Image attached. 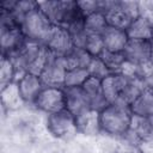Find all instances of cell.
<instances>
[{
    "instance_id": "6da1fadb",
    "label": "cell",
    "mask_w": 153,
    "mask_h": 153,
    "mask_svg": "<svg viewBox=\"0 0 153 153\" xmlns=\"http://www.w3.org/2000/svg\"><path fill=\"white\" fill-rule=\"evenodd\" d=\"M131 117L133 112L130 110V105L118 99L100 111L102 131L109 135L124 136L130 128Z\"/></svg>"
},
{
    "instance_id": "7a4b0ae2",
    "label": "cell",
    "mask_w": 153,
    "mask_h": 153,
    "mask_svg": "<svg viewBox=\"0 0 153 153\" xmlns=\"http://www.w3.org/2000/svg\"><path fill=\"white\" fill-rule=\"evenodd\" d=\"M19 26L27 39L38 42L39 44L44 45L50 33L53 32V29L55 25L49 20V18L44 14V12L37 5V7L31 10L24 17Z\"/></svg>"
},
{
    "instance_id": "3957f363",
    "label": "cell",
    "mask_w": 153,
    "mask_h": 153,
    "mask_svg": "<svg viewBox=\"0 0 153 153\" xmlns=\"http://www.w3.org/2000/svg\"><path fill=\"white\" fill-rule=\"evenodd\" d=\"M38 7L55 26L67 27L74 20L84 18L76 1H41L38 2Z\"/></svg>"
},
{
    "instance_id": "277c9868",
    "label": "cell",
    "mask_w": 153,
    "mask_h": 153,
    "mask_svg": "<svg viewBox=\"0 0 153 153\" xmlns=\"http://www.w3.org/2000/svg\"><path fill=\"white\" fill-rule=\"evenodd\" d=\"M47 129L56 139L71 140L78 134L75 116L72 112H69L67 109L48 115Z\"/></svg>"
},
{
    "instance_id": "5b68a950",
    "label": "cell",
    "mask_w": 153,
    "mask_h": 153,
    "mask_svg": "<svg viewBox=\"0 0 153 153\" xmlns=\"http://www.w3.org/2000/svg\"><path fill=\"white\" fill-rule=\"evenodd\" d=\"M41 49H42V44L26 38L25 42L18 49L6 55L13 62L17 74H19V78L23 76L25 73H27L29 67L38 56Z\"/></svg>"
},
{
    "instance_id": "8992f818",
    "label": "cell",
    "mask_w": 153,
    "mask_h": 153,
    "mask_svg": "<svg viewBox=\"0 0 153 153\" xmlns=\"http://www.w3.org/2000/svg\"><path fill=\"white\" fill-rule=\"evenodd\" d=\"M35 105L37 109L47 112L48 115H51L66 109L65 88L44 86V88L38 94L35 102Z\"/></svg>"
},
{
    "instance_id": "52a82bcc",
    "label": "cell",
    "mask_w": 153,
    "mask_h": 153,
    "mask_svg": "<svg viewBox=\"0 0 153 153\" xmlns=\"http://www.w3.org/2000/svg\"><path fill=\"white\" fill-rule=\"evenodd\" d=\"M66 65L63 56H57L50 53L48 62L41 73V79L44 86L50 87H65V76H66Z\"/></svg>"
},
{
    "instance_id": "ba28073f",
    "label": "cell",
    "mask_w": 153,
    "mask_h": 153,
    "mask_svg": "<svg viewBox=\"0 0 153 153\" xmlns=\"http://www.w3.org/2000/svg\"><path fill=\"white\" fill-rule=\"evenodd\" d=\"M102 12L105 14L108 26L127 30L133 19L122 8L120 1H102Z\"/></svg>"
},
{
    "instance_id": "9c48e42d",
    "label": "cell",
    "mask_w": 153,
    "mask_h": 153,
    "mask_svg": "<svg viewBox=\"0 0 153 153\" xmlns=\"http://www.w3.org/2000/svg\"><path fill=\"white\" fill-rule=\"evenodd\" d=\"M44 45L50 53L57 56H65L74 48L68 30L62 26H54L53 32Z\"/></svg>"
},
{
    "instance_id": "30bf717a",
    "label": "cell",
    "mask_w": 153,
    "mask_h": 153,
    "mask_svg": "<svg viewBox=\"0 0 153 153\" xmlns=\"http://www.w3.org/2000/svg\"><path fill=\"white\" fill-rule=\"evenodd\" d=\"M151 48L152 41L129 39L123 50V54L128 61L137 66H142L151 62Z\"/></svg>"
},
{
    "instance_id": "8fae6325",
    "label": "cell",
    "mask_w": 153,
    "mask_h": 153,
    "mask_svg": "<svg viewBox=\"0 0 153 153\" xmlns=\"http://www.w3.org/2000/svg\"><path fill=\"white\" fill-rule=\"evenodd\" d=\"M17 82H18L19 92L24 103L35 104L38 94L44 88L41 76L32 73H25L23 76H20L17 80Z\"/></svg>"
},
{
    "instance_id": "7c38bea8",
    "label": "cell",
    "mask_w": 153,
    "mask_h": 153,
    "mask_svg": "<svg viewBox=\"0 0 153 153\" xmlns=\"http://www.w3.org/2000/svg\"><path fill=\"white\" fill-rule=\"evenodd\" d=\"M66 94V109L75 117L91 109V103L82 87H63Z\"/></svg>"
},
{
    "instance_id": "4fadbf2b",
    "label": "cell",
    "mask_w": 153,
    "mask_h": 153,
    "mask_svg": "<svg viewBox=\"0 0 153 153\" xmlns=\"http://www.w3.org/2000/svg\"><path fill=\"white\" fill-rule=\"evenodd\" d=\"M127 76L121 73H114L102 80V90L105 99L109 104L115 103L120 99L122 91L127 84Z\"/></svg>"
},
{
    "instance_id": "5bb4252c",
    "label": "cell",
    "mask_w": 153,
    "mask_h": 153,
    "mask_svg": "<svg viewBox=\"0 0 153 153\" xmlns=\"http://www.w3.org/2000/svg\"><path fill=\"white\" fill-rule=\"evenodd\" d=\"M81 87H82L84 92L86 93V96L91 103V109L102 111L105 106L109 105L108 100L105 99V97L103 94L102 80L93 78V76H88Z\"/></svg>"
},
{
    "instance_id": "9a60e30c",
    "label": "cell",
    "mask_w": 153,
    "mask_h": 153,
    "mask_svg": "<svg viewBox=\"0 0 153 153\" xmlns=\"http://www.w3.org/2000/svg\"><path fill=\"white\" fill-rule=\"evenodd\" d=\"M78 133L87 136L97 135L102 131L100 128V111L90 109L75 117Z\"/></svg>"
},
{
    "instance_id": "2e32d148",
    "label": "cell",
    "mask_w": 153,
    "mask_h": 153,
    "mask_svg": "<svg viewBox=\"0 0 153 153\" xmlns=\"http://www.w3.org/2000/svg\"><path fill=\"white\" fill-rule=\"evenodd\" d=\"M104 49L112 53H123L129 38L126 30H120L116 27L108 26L106 30L102 33Z\"/></svg>"
},
{
    "instance_id": "e0dca14e",
    "label": "cell",
    "mask_w": 153,
    "mask_h": 153,
    "mask_svg": "<svg viewBox=\"0 0 153 153\" xmlns=\"http://www.w3.org/2000/svg\"><path fill=\"white\" fill-rule=\"evenodd\" d=\"M128 131L139 141H153V115L148 117L133 115Z\"/></svg>"
},
{
    "instance_id": "ac0fdd59",
    "label": "cell",
    "mask_w": 153,
    "mask_h": 153,
    "mask_svg": "<svg viewBox=\"0 0 153 153\" xmlns=\"http://www.w3.org/2000/svg\"><path fill=\"white\" fill-rule=\"evenodd\" d=\"M129 39H140V41H152L153 38V25L143 16L134 19L128 29L126 30Z\"/></svg>"
},
{
    "instance_id": "d6986e66",
    "label": "cell",
    "mask_w": 153,
    "mask_h": 153,
    "mask_svg": "<svg viewBox=\"0 0 153 153\" xmlns=\"http://www.w3.org/2000/svg\"><path fill=\"white\" fill-rule=\"evenodd\" d=\"M133 115L140 117H148L153 115V88L146 86V88L139 94V97L130 104Z\"/></svg>"
},
{
    "instance_id": "ffe728a7",
    "label": "cell",
    "mask_w": 153,
    "mask_h": 153,
    "mask_svg": "<svg viewBox=\"0 0 153 153\" xmlns=\"http://www.w3.org/2000/svg\"><path fill=\"white\" fill-rule=\"evenodd\" d=\"M92 60V55L86 51L85 49H80V48H73L67 55L63 56V61L66 65L67 71L68 69H73V68H87L90 62Z\"/></svg>"
},
{
    "instance_id": "44dd1931",
    "label": "cell",
    "mask_w": 153,
    "mask_h": 153,
    "mask_svg": "<svg viewBox=\"0 0 153 153\" xmlns=\"http://www.w3.org/2000/svg\"><path fill=\"white\" fill-rule=\"evenodd\" d=\"M146 82L140 76H134V78H128L127 79V84L122 91V94L120 97L121 100H123L127 104H131L137 97L139 94L146 88Z\"/></svg>"
},
{
    "instance_id": "7402d4cb",
    "label": "cell",
    "mask_w": 153,
    "mask_h": 153,
    "mask_svg": "<svg viewBox=\"0 0 153 153\" xmlns=\"http://www.w3.org/2000/svg\"><path fill=\"white\" fill-rule=\"evenodd\" d=\"M1 102L7 109H18L24 103L17 81H13L1 88Z\"/></svg>"
},
{
    "instance_id": "603a6c76",
    "label": "cell",
    "mask_w": 153,
    "mask_h": 153,
    "mask_svg": "<svg viewBox=\"0 0 153 153\" xmlns=\"http://www.w3.org/2000/svg\"><path fill=\"white\" fill-rule=\"evenodd\" d=\"M84 25L88 35H102L108 27L104 12L98 11L92 14H88L84 18Z\"/></svg>"
},
{
    "instance_id": "cb8c5ba5",
    "label": "cell",
    "mask_w": 153,
    "mask_h": 153,
    "mask_svg": "<svg viewBox=\"0 0 153 153\" xmlns=\"http://www.w3.org/2000/svg\"><path fill=\"white\" fill-rule=\"evenodd\" d=\"M71 35L73 45L75 48H80V49H85L86 45V41H87V36L88 33L85 30V25H84V18H79L76 20H74L72 24H69L66 27Z\"/></svg>"
},
{
    "instance_id": "d4e9b609",
    "label": "cell",
    "mask_w": 153,
    "mask_h": 153,
    "mask_svg": "<svg viewBox=\"0 0 153 153\" xmlns=\"http://www.w3.org/2000/svg\"><path fill=\"white\" fill-rule=\"evenodd\" d=\"M99 57L102 59V61L105 63V66L109 68V71L112 74L114 73H120L123 63L127 60L123 53H112V51H109L106 49H104L100 53Z\"/></svg>"
},
{
    "instance_id": "484cf974",
    "label": "cell",
    "mask_w": 153,
    "mask_h": 153,
    "mask_svg": "<svg viewBox=\"0 0 153 153\" xmlns=\"http://www.w3.org/2000/svg\"><path fill=\"white\" fill-rule=\"evenodd\" d=\"M16 75H17V71H16L13 62L6 55H2L1 62H0V86L1 88L13 81H17L14 80Z\"/></svg>"
},
{
    "instance_id": "4316f807",
    "label": "cell",
    "mask_w": 153,
    "mask_h": 153,
    "mask_svg": "<svg viewBox=\"0 0 153 153\" xmlns=\"http://www.w3.org/2000/svg\"><path fill=\"white\" fill-rule=\"evenodd\" d=\"M90 76L87 68H73L66 72L65 76V87H79L87 80Z\"/></svg>"
},
{
    "instance_id": "83f0119b",
    "label": "cell",
    "mask_w": 153,
    "mask_h": 153,
    "mask_svg": "<svg viewBox=\"0 0 153 153\" xmlns=\"http://www.w3.org/2000/svg\"><path fill=\"white\" fill-rule=\"evenodd\" d=\"M87 71H88L90 76L97 78L99 80H103L108 75L112 74L99 56H92V60H91V62L87 67Z\"/></svg>"
},
{
    "instance_id": "f1b7e54d",
    "label": "cell",
    "mask_w": 153,
    "mask_h": 153,
    "mask_svg": "<svg viewBox=\"0 0 153 153\" xmlns=\"http://www.w3.org/2000/svg\"><path fill=\"white\" fill-rule=\"evenodd\" d=\"M85 50L88 51L92 56H99L104 50V42L102 35H88Z\"/></svg>"
},
{
    "instance_id": "f546056e",
    "label": "cell",
    "mask_w": 153,
    "mask_h": 153,
    "mask_svg": "<svg viewBox=\"0 0 153 153\" xmlns=\"http://www.w3.org/2000/svg\"><path fill=\"white\" fill-rule=\"evenodd\" d=\"M79 11L81 13V16L85 18L88 14H92L94 12L102 11V1H76Z\"/></svg>"
},
{
    "instance_id": "4dcf8cb0",
    "label": "cell",
    "mask_w": 153,
    "mask_h": 153,
    "mask_svg": "<svg viewBox=\"0 0 153 153\" xmlns=\"http://www.w3.org/2000/svg\"><path fill=\"white\" fill-rule=\"evenodd\" d=\"M120 5L122 8L129 14V17L134 20L137 17H140V4L134 1H120Z\"/></svg>"
},
{
    "instance_id": "1f68e13d",
    "label": "cell",
    "mask_w": 153,
    "mask_h": 153,
    "mask_svg": "<svg viewBox=\"0 0 153 153\" xmlns=\"http://www.w3.org/2000/svg\"><path fill=\"white\" fill-rule=\"evenodd\" d=\"M139 148L141 153H153V141H140Z\"/></svg>"
},
{
    "instance_id": "d6a6232c",
    "label": "cell",
    "mask_w": 153,
    "mask_h": 153,
    "mask_svg": "<svg viewBox=\"0 0 153 153\" xmlns=\"http://www.w3.org/2000/svg\"><path fill=\"white\" fill-rule=\"evenodd\" d=\"M151 62L153 63V41H152V48H151Z\"/></svg>"
},
{
    "instance_id": "836d02e7",
    "label": "cell",
    "mask_w": 153,
    "mask_h": 153,
    "mask_svg": "<svg viewBox=\"0 0 153 153\" xmlns=\"http://www.w3.org/2000/svg\"><path fill=\"white\" fill-rule=\"evenodd\" d=\"M152 25H153V24H152ZM152 41H153V38H152Z\"/></svg>"
}]
</instances>
